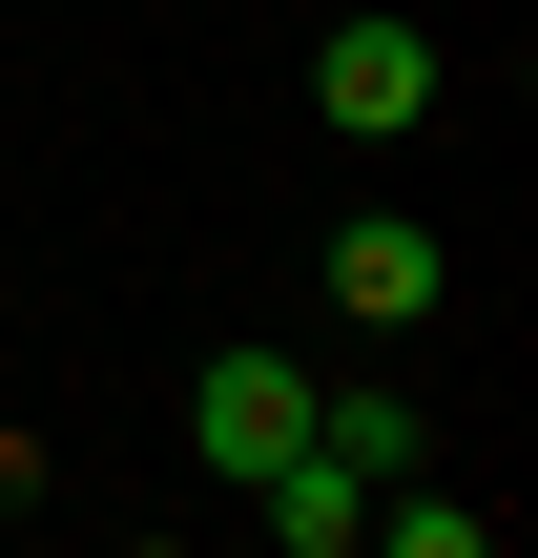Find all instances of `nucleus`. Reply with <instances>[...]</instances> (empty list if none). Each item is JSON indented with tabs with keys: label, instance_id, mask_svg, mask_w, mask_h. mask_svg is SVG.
Returning a JSON list of instances; mask_svg holds the SVG:
<instances>
[{
	"label": "nucleus",
	"instance_id": "nucleus-1",
	"mask_svg": "<svg viewBox=\"0 0 538 558\" xmlns=\"http://www.w3.org/2000/svg\"><path fill=\"white\" fill-rule=\"evenodd\" d=\"M311 104H332V124H352V145H394V124H415V104H435V41H415V21H394V0H352V21H332V41H311Z\"/></svg>",
	"mask_w": 538,
	"mask_h": 558
},
{
	"label": "nucleus",
	"instance_id": "nucleus-2",
	"mask_svg": "<svg viewBox=\"0 0 538 558\" xmlns=\"http://www.w3.org/2000/svg\"><path fill=\"white\" fill-rule=\"evenodd\" d=\"M290 435H311V373H290V352H207V393H187V456H207V476H270Z\"/></svg>",
	"mask_w": 538,
	"mask_h": 558
},
{
	"label": "nucleus",
	"instance_id": "nucleus-3",
	"mask_svg": "<svg viewBox=\"0 0 538 558\" xmlns=\"http://www.w3.org/2000/svg\"><path fill=\"white\" fill-rule=\"evenodd\" d=\"M332 311H352V331H415V311H435V228H415V207H352V228H332Z\"/></svg>",
	"mask_w": 538,
	"mask_h": 558
},
{
	"label": "nucleus",
	"instance_id": "nucleus-4",
	"mask_svg": "<svg viewBox=\"0 0 538 558\" xmlns=\"http://www.w3.org/2000/svg\"><path fill=\"white\" fill-rule=\"evenodd\" d=\"M249 518H270V538H290V558H352V538H373V476H332V456L290 435V456L249 476Z\"/></svg>",
	"mask_w": 538,
	"mask_h": 558
},
{
	"label": "nucleus",
	"instance_id": "nucleus-5",
	"mask_svg": "<svg viewBox=\"0 0 538 558\" xmlns=\"http://www.w3.org/2000/svg\"><path fill=\"white\" fill-rule=\"evenodd\" d=\"M311 456H332V476H415V414H394V393H311Z\"/></svg>",
	"mask_w": 538,
	"mask_h": 558
},
{
	"label": "nucleus",
	"instance_id": "nucleus-6",
	"mask_svg": "<svg viewBox=\"0 0 538 558\" xmlns=\"http://www.w3.org/2000/svg\"><path fill=\"white\" fill-rule=\"evenodd\" d=\"M373 538L394 558H498V518H477V497H373Z\"/></svg>",
	"mask_w": 538,
	"mask_h": 558
}]
</instances>
